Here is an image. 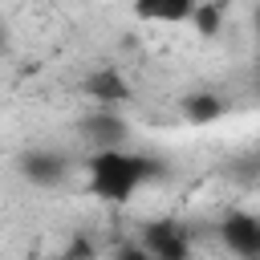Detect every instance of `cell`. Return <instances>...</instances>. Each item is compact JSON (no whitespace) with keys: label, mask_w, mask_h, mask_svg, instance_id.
<instances>
[{"label":"cell","mask_w":260,"mask_h":260,"mask_svg":"<svg viewBox=\"0 0 260 260\" xmlns=\"http://www.w3.org/2000/svg\"><path fill=\"white\" fill-rule=\"evenodd\" d=\"M85 171H89V191H93L98 199H110V203L134 199V195L154 179V162H150V158L126 154V150H118V146L98 150V154L85 162Z\"/></svg>","instance_id":"6da1fadb"},{"label":"cell","mask_w":260,"mask_h":260,"mask_svg":"<svg viewBox=\"0 0 260 260\" xmlns=\"http://www.w3.org/2000/svg\"><path fill=\"white\" fill-rule=\"evenodd\" d=\"M223 248L236 256H260V215H228L219 223Z\"/></svg>","instance_id":"7a4b0ae2"},{"label":"cell","mask_w":260,"mask_h":260,"mask_svg":"<svg viewBox=\"0 0 260 260\" xmlns=\"http://www.w3.org/2000/svg\"><path fill=\"white\" fill-rule=\"evenodd\" d=\"M195 0H134V12L150 24H187Z\"/></svg>","instance_id":"3957f363"},{"label":"cell","mask_w":260,"mask_h":260,"mask_svg":"<svg viewBox=\"0 0 260 260\" xmlns=\"http://www.w3.org/2000/svg\"><path fill=\"white\" fill-rule=\"evenodd\" d=\"M223 98L219 93H187V98H179V118L183 122H215L219 114H223Z\"/></svg>","instance_id":"277c9868"},{"label":"cell","mask_w":260,"mask_h":260,"mask_svg":"<svg viewBox=\"0 0 260 260\" xmlns=\"http://www.w3.org/2000/svg\"><path fill=\"white\" fill-rule=\"evenodd\" d=\"M228 4H232V0H195V8H223V12H228ZM195 8H191V12H195Z\"/></svg>","instance_id":"5b68a950"}]
</instances>
